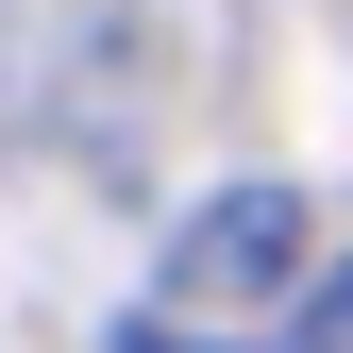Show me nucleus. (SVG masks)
Masks as SVG:
<instances>
[{"instance_id": "1", "label": "nucleus", "mask_w": 353, "mask_h": 353, "mask_svg": "<svg viewBox=\"0 0 353 353\" xmlns=\"http://www.w3.org/2000/svg\"><path fill=\"white\" fill-rule=\"evenodd\" d=\"M286 270H303V185H219L185 236H168V303H185V320L286 303Z\"/></svg>"}, {"instance_id": "2", "label": "nucleus", "mask_w": 353, "mask_h": 353, "mask_svg": "<svg viewBox=\"0 0 353 353\" xmlns=\"http://www.w3.org/2000/svg\"><path fill=\"white\" fill-rule=\"evenodd\" d=\"M286 353H353V270H320V286H303V320H286Z\"/></svg>"}]
</instances>
